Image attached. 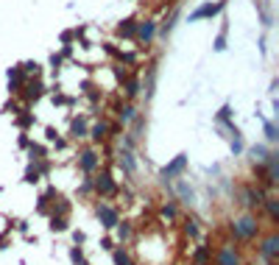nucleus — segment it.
Wrapping results in <instances>:
<instances>
[{"label": "nucleus", "instance_id": "17", "mask_svg": "<svg viewBox=\"0 0 279 265\" xmlns=\"http://www.w3.org/2000/svg\"><path fill=\"white\" fill-rule=\"evenodd\" d=\"M176 215H179V209H176V204H165V207H162V218H168V221H173Z\"/></svg>", "mask_w": 279, "mask_h": 265}, {"label": "nucleus", "instance_id": "20", "mask_svg": "<svg viewBox=\"0 0 279 265\" xmlns=\"http://www.w3.org/2000/svg\"><path fill=\"white\" fill-rule=\"evenodd\" d=\"M70 260L79 262V265H84V251H81V249H73V251H70Z\"/></svg>", "mask_w": 279, "mask_h": 265}, {"label": "nucleus", "instance_id": "11", "mask_svg": "<svg viewBox=\"0 0 279 265\" xmlns=\"http://www.w3.org/2000/svg\"><path fill=\"white\" fill-rule=\"evenodd\" d=\"M90 134H92V140H95V143H104V140H106V134H109V126H106V123H95Z\"/></svg>", "mask_w": 279, "mask_h": 265}, {"label": "nucleus", "instance_id": "7", "mask_svg": "<svg viewBox=\"0 0 279 265\" xmlns=\"http://www.w3.org/2000/svg\"><path fill=\"white\" fill-rule=\"evenodd\" d=\"M185 165H187L185 156H176L173 162L168 165V168H162V176H165V179H173V176H179L182 170H185Z\"/></svg>", "mask_w": 279, "mask_h": 265}, {"label": "nucleus", "instance_id": "15", "mask_svg": "<svg viewBox=\"0 0 279 265\" xmlns=\"http://www.w3.org/2000/svg\"><path fill=\"white\" fill-rule=\"evenodd\" d=\"M112 257H115V265H132V257H129V254H126V251H123V249H117V251H115V254H112Z\"/></svg>", "mask_w": 279, "mask_h": 265}, {"label": "nucleus", "instance_id": "23", "mask_svg": "<svg viewBox=\"0 0 279 265\" xmlns=\"http://www.w3.org/2000/svg\"><path fill=\"white\" fill-rule=\"evenodd\" d=\"M265 134H268V140H276V126H274V123L265 126Z\"/></svg>", "mask_w": 279, "mask_h": 265}, {"label": "nucleus", "instance_id": "8", "mask_svg": "<svg viewBox=\"0 0 279 265\" xmlns=\"http://www.w3.org/2000/svg\"><path fill=\"white\" fill-rule=\"evenodd\" d=\"M212 262V249L210 246H198L193 254V265H210Z\"/></svg>", "mask_w": 279, "mask_h": 265}, {"label": "nucleus", "instance_id": "5", "mask_svg": "<svg viewBox=\"0 0 279 265\" xmlns=\"http://www.w3.org/2000/svg\"><path fill=\"white\" fill-rule=\"evenodd\" d=\"M98 162H100V159H98L95 151H84V154L79 156V168L84 170V173H92V170L98 168Z\"/></svg>", "mask_w": 279, "mask_h": 265}, {"label": "nucleus", "instance_id": "14", "mask_svg": "<svg viewBox=\"0 0 279 265\" xmlns=\"http://www.w3.org/2000/svg\"><path fill=\"white\" fill-rule=\"evenodd\" d=\"M70 134H73L75 140L87 137V126H84V120H75V123H73V128H70Z\"/></svg>", "mask_w": 279, "mask_h": 265}, {"label": "nucleus", "instance_id": "18", "mask_svg": "<svg viewBox=\"0 0 279 265\" xmlns=\"http://www.w3.org/2000/svg\"><path fill=\"white\" fill-rule=\"evenodd\" d=\"M137 92H140V84H137V81L132 78V81H129V84H126V95H129V98H134V95H137Z\"/></svg>", "mask_w": 279, "mask_h": 265}, {"label": "nucleus", "instance_id": "24", "mask_svg": "<svg viewBox=\"0 0 279 265\" xmlns=\"http://www.w3.org/2000/svg\"><path fill=\"white\" fill-rule=\"evenodd\" d=\"M90 190H92V179H87V181H84V184H81V187H79V193H90Z\"/></svg>", "mask_w": 279, "mask_h": 265}, {"label": "nucleus", "instance_id": "6", "mask_svg": "<svg viewBox=\"0 0 279 265\" xmlns=\"http://www.w3.org/2000/svg\"><path fill=\"white\" fill-rule=\"evenodd\" d=\"M154 34H157V25H154L151 20L137 22V34H134V37H137L140 42H151V39H154Z\"/></svg>", "mask_w": 279, "mask_h": 265}, {"label": "nucleus", "instance_id": "1", "mask_svg": "<svg viewBox=\"0 0 279 265\" xmlns=\"http://www.w3.org/2000/svg\"><path fill=\"white\" fill-rule=\"evenodd\" d=\"M257 232H260V223H257V218H251V215H246V218H240V221L232 223V234L237 240H254Z\"/></svg>", "mask_w": 279, "mask_h": 265}, {"label": "nucleus", "instance_id": "21", "mask_svg": "<svg viewBox=\"0 0 279 265\" xmlns=\"http://www.w3.org/2000/svg\"><path fill=\"white\" fill-rule=\"evenodd\" d=\"M117 234H120V240L132 237V226H129V223H123V226H117Z\"/></svg>", "mask_w": 279, "mask_h": 265}, {"label": "nucleus", "instance_id": "10", "mask_svg": "<svg viewBox=\"0 0 279 265\" xmlns=\"http://www.w3.org/2000/svg\"><path fill=\"white\" fill-rule=\"evenodd\" d=\"M215 265H237L235 251L232 249H221V251H218V257H215Z\"/></svg>", "mask_w": 279, "mask_h": 265}, {"label": "nucleus", "instance_id": "9", "mask_svg": "<svg viewBox=\"0 0 279 265\" xmlns=\"http://www.w3.org/2000/svg\"><path fill=\"white\" fill-rule=\"evenodd\" d=\"M221 9H223V3H215V6H201L198 11H193V20H201V17H215Z\"/></svg>", "mask_w": 279, "mask_h": 265}, {"label": "nucleus", "instance_id": "22", "mask_svg": "<svg viewBox=\"0 0 279 265\" xmlns=\"http://www.w3.org/2000/svg\"><path fill=\"white\" fill-rule=\"evenodd\" d=\"M185 232L190 234V237H198V226H195L193 221H187V223H185Z\"/></svg>", "mask_w": 279, "mask_h": 265}, {"label": "nucleus", "instance_id": "3", "mask_svg": "<svg viewBox=\"0 0 279 265\" xmlns=\"http://www.w3.org/2000/svg\"><path fill=\"white\" fill-rule=\"evenodd\" d=\"M92 187L98 190V196H112V193H115V181H112L109 173H100L98 179L92 181Z\"/></svg>", "mask_w": 279, "mask_h": 265}, {"label": "nucleus", "instance_id": "16", "mask_svg": "<svg viewBox=\"0 0 279 265\" xmlns=\"http://www.w3.org/2000/svg\"><path fill=\"white\" fill-rule=\"evenodd\" d=\"M263 204H265V209H268L271 221H276V198H263Z\"/></svg>", "mask_w": 279, "mask_h": 265}, {"label": "nucleus", "instance_id": "12", "mask_svg": "<svg viewBox=\"0 0 279 265\" xmlns=\"http://www.w3.org/2000/svg\"><path fill=\"white\" fill-rule=\"evenodd\" d=\"M117 34H120V37H134V34H137V22L134 20L120 22V25H117Z\"/></svg>", "mask_w": 279, "mask_h": 265}, {"label": "nucleus", "instance_id": "4", "mask_svg": "<svg viewBox=\"0 0 279 265\" xmlns=\"http://www.w3.org/2000/svg\"><path fill=\"white\" fill-rule=\"evenodd\" d=\"M276 251H279V237H276V234H271V237H265L263 240V246H260V254H263L265 257V260H274V257H276Z\"/></svg>", "mask_w": 279, "mask_h": 265}, {"label": "nucleus", "instance_id": "19", "mask_svg": "<svg viewBox=\"0 0 279 265\" xmlns=\"http://www.w3.org/2000/svg\"><path fill=\"white\" fill-rule=\"evenodd\" d=\"M53 229H56V232H64V229H67V221H64V218H56L53 215V223H50Z\"/></svg>", "mask_w": 279, "mask_h": 265}, {"label": "nucleus", "instance_id": "13", "mask_svg": "<svg viewBox=\"0 0 279 265\" xmlns=\"http://www.w3.org/2000/svg\"><path fill=\"white\" fill-rule=\"evenodd\" d=\"M117 117H120L123 123H129V120H134V117H137V112H134V106H117V112H115Z\"/></svg>", "mask_w": 279, "mask_h": 265}, {"label": "nucleus", "instance_id": "2", "mask_svg": "<svg viewBox=\"0 0 279 265\" xmlns=\"http://www.w3.org/2000/svg\"><path fill=\"white\" fill-rule=\"evenodd\" d=\"M98 218L106 229H115L117 223H120V212L115 207H109V204H98Z\"/></svg>", "mask_w": 279, "mask_h": 265}]
</instances>
